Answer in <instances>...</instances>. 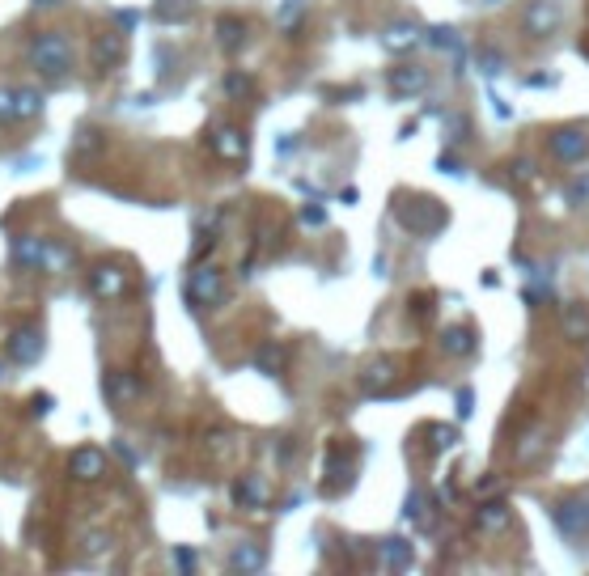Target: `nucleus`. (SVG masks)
Here are the masks:
<instances>
[{
    "mask_svg": "<svg viewBox=\"0 0 589 576\" xmlns=\"http://www.w3.org/2000/svg\"><path fill=\"white\" fill-rule=\"evenodd\" d=\"M68 263H73V250H68L64 242H56V238H47V250H43V267H47V272H64Z\"/></svg>",
    "mask_w": 589,
    "mask_h": 576,
    "instance_id": "23",
    "label": "nucleus"
},
{
    "mask_svg": "<svg viewBox=\"0 0 589 576\" xmlns=\"http://www.w3.org/2000/svg\"><path fill=\"white\" fill-rule=\"evenodd\" d=\"M9 250H13V263L17 267H43V250H47V242L43 238H34V233H17V238L9 242Z\"/></svg>",
    "mask_w": 589,
    "mask_h": 576,
    "instance_id": "16",
    "label": "nucleus"
},
{
    "mask_svg": "<svg viewBox=\"0 0 589 576\" xmlns=\"http://www.w3.org/2000/svg\"><path fill=\"white\" fill-rule=\"evenodd\" d=\"M47 348V335L39 322H22V327L9 331V344H5V356L13 360V365H34V360L43 356Z\"/></svg>",
    "mask_w": 589,
    "mask_h": 576,
    "instance_id": "3",
    "label": "nucleus"
},
{
    "mask_svg": "<svg viewBox=\"0 0 589 576\" xmlns=\"http://www.w3.org/2000/svg\"><path fill=\"white\" fill-rule=\"evenodd\" d=\"M424 85H428V68H420V64H395L386 72V89L390 94H399V98L420 94Z\"/></svg>",
    "mask_w": 589,
    "mask_h": 576,
    "instance_id": "9",
    "label": "nucleus"
},
{
    "mask_svg": "<svg viewBox=\"0 0 589 576\" xmlns=\"http://www.w3.org/2000/svg\"><path fill=\"white\" fill-rule=\"evenodd\" d=\"M280 356H284L280 344H263V348L255 352V365H259L263 373H276V369H280Z\"/></svg>",
    "mask_w": 589,
    "mask_h": 576,
    "instance_id": "26",
    "label": "nucleus"
},
{
    "mask_svg": "<svg viewBox=\"0 0 589 576\" xmlns=\"http://www.w3.org/2000/svg\"><path fill=\"white\" fill-rule=\"evenodd\" d=\"M390 377H395V365H386V360H378V365H369V369L361 373V390L378 394L382 386H390Z\"/></svg>",
    "mask_w": 589,
    "mask_h": 576,
    "instance_id": "22",
    "label": "nucleus"
},
{
    "mask_svg": "<svg viewBox=\"0 0 589 576\" xmlns=\"http://www.w3.org/2000/svg\"><path fill=\"white\" fill-rule=\"evenodd\" d=\"M501 488H505L501 479H484V483H479V496H488V492H501Z\"/></svg>",
    "mask_w": 589,
    "mask_h": 576,
    "instance_id": "33",
    "label": "nucleus"
},
{
    "mask_svg": "<svg viewBox=\"0 0 589 576\" xmlns=\"http://www.w3.org/2000/svg\"><path fill=\"white\" fill-rule=\"evenodd\" d=\"M195 0H157L153 5V17L157 22H183V17H191Z\"/></svg>",
    "mask_w": 589,
    "mask_h": 576,
    "instance_id": "21",
    "label": "nucleus"
},
{
    "mask_svg": "<svg viewBox=\"0 0 589 576\" xmlns=\"http://www.w3.org/2000/svg\"><path fill=\"white\" fill-rule=\"evenodd\" d=\"M522 30L530 39H547V34L560 30V5L556 0H530L522 9Z\"/></svg>",
    "mask_w": 589,
    "mask_h": 576,
    "instance_id": "4",
    "label": "nucleus"
},
{
    "mask_svg": "<svg viewBox=\"0 0 589 576\" xmlns=\"http://www.w3.org/2000/svg\"><path fill=\"white\" fill-rule=\"evenodd\" d=\"M306 221L310 225H323V208H306Z\"/></svg>",
    "mask_w": 589,
    "mask_h": 576,
    "instance_id": "34",
    "label": "nucleus"
},
{
    "mask_svg": "<svg viewBox=\"0 0 589 576\" xmlns=\"http://www.w3.org/2000/svg\"><path fill=\"white\" fill-rule=\"evenodd\" d=\"M123 60V34H98L94 39V56H89V64H94L98 77H106L115 64Z\"/></svg>",
    "mask_w": 589,
    "mask_h": 576,
    "instance_id": "11",
    "label": "nucleus"
},
{
    "mask_svg": "<svg viewBox=\"0 0 589 576\" xmlns=\"http://www.w3.org/2000/svg\"><path fill=\"white\" fill-rule=\"evenodd\" d=\"M251 89H255V81L246 77V72H229V77H225V94L229 98H246Z\"/></svg>",
    "mask_w": 589,
    "mask_h": 576,
    "instance_id": "27",
    "label": "nucleus"
},
{
    "mask_svg": "<svg viewBox=\"0 0 589 576\" xmlns=\"http://www.w3.org/2000/svg\"><path fill=\"white\" fill-rule=\"evenodd\" d=\"M102 390H106V399H111L115 407H123V403H132L136 394H140V382H136L132 373L111 369V373H106V382H102Z\"/></svg>",
    "mask_w": 589,
    "mask_h": 576,
    "instance_id": "17",
    "label": "nucleus"
},
{
    "mask_svg": "<svg viewBox=\"0 0 589 576\" xmlns=\"http://www.w3.org/2000/svg\"><path fill=\"white\" fill-rule=\"evenodd\" d=\"M475 526L484 530V534H505V530L513 526V509H509L505 500H488V504H479Z\"/></svg>",
    "mask_w": 589,
    "mask_h": 576,
    "instance_id": "13",
    "label": "nucleus"
},
{
    "mask_svg": "<svg viewBox=\"0 0 589 576\" xmlns=\"http://www.w3.org/2000/svg\"><path fill=\"white\" fill-rule=\"evenodd\" d=\"M543 454H547V428H543V424H534V428L526 432V437L517 441V462H522V466H534Z\"/></svg>",
    "mask_w": 589,
    "mask_h": 576,
    "instance_id": "20",
    "label": "nucleus"
},
{
    "mask_svg": "<svg viewBox=\"0 0 589 576\" xmlns=\"http://www.w3.org/2000/svg\"><path fill=\"white\" fill-rule=\"evenodd\" d=\"M26 56H30V68L39 72V77H47L51 85L73 77V43H68V34H60V30H39L30 39Z\"/></svg>",
    "mask_w": 589,
    "mask_h": 576,
    "instance_id": "1",
    "label": "nucleus"
},
{
    "mask_svg": "<svg viewBox=\"0 0 589 576\" xmlns=\"http://www.w3.org/2000/svg\"><path fill=\"white\" fill-rule=\"evenodd\" d=\"M183 297L191 310H212V305L225 297V272L221 267H195L183 284Z\"/></svg>",
    "mask_w": 589,
    "mask_h": 576,
    "instance_id": "2",
    "label": "nucleus"
},
{
    "mask_svg": "<svg viewBox=\"0 0 589 576\" xmlns=\"http://www.w3.org/2000/svg\"><path fill=\"white\" fill-rule=\"evenodd\" d=\"M208 144H212V153H217L221 161H242L246 149H251L246 132L234 128V123H217V128H212V136H208Z\"/></svg>",
    "mask_w": 589,
    "mask_h": 576,
    "instance_id": "7",
    "label": "nucleus"
},
{
    "mask_svg": "<svg viewBox=\"0 0 589 576\" xmlns=\"http://www.w3.org/2000/svg\"><path fill=\"white\" fill-rule=\"evenodd\" d=\"M445 352H454V356H467V352H475V335L467 331V327H450L445 331Z\"/></svg>",
    "mask_w": 589,
    "mask_h": 576,
    "instance_id": "24",
    "label": "nucleus"
},
{
    "mask_svg": "<svg viewBox=\"0 0 589 576\" xmlns=\"http://www.w3.org/2000/svg\"><path fill=\"white\" fill-rule=\"evenodd\" d=\"M246 34H251V26L242 22V17H217V43L229 51V56H234V51H242L246 47Z\"/></svg>",
    "mask_w": 589,
    "mask_h": 576,
    "instance_id": "18",
    "label": "nucleus"
},
{
    "mask_svg": "<svg viewBox=\"0 0 589 576\" xmlns=\"http://www.w3.org/2000/svg\"><path fill=\"white\" fill-rule=\"evenodd\" d=\"M547 149L556 161H564V166H573V161H585L589 157V132L585 128H556L547 140Z\"/></svg>",
    "mask_w": 589,
    "mask_h": 576,
    "instance_id": "5",
    "label": "nucleus"
},
{
    "mask_svg": "<svg viewBox=\"0 0 589 576\" xmlns=\"http://www.w3.org/2000/svg\"><path fill=\"white\" fill-rule=\"evenodd\" d=\"M560 331H564V339H573V344H585L589 339V305L568 301L560 310Z\"/></svg>",
    "mask_w": 589,
    "mask_h": 576,
    "instance_id": "14",
    "label": "nucleus"
},
{
    "mask_svg": "<svg viewBox=\"0 0 589 576\" xmlns=\"http://www.w3.org/2000/svg\"><path fill=\"white\" fill-rule=\"evenodd\" d=\"M267 479L263 475H242L238 483H234V504L238 509H267Z\"/></svg>",
    "mask_w": 589,
    "mask_h": 576,
    "instance_id": "12",
    "label": "nucleus"
},
{
    "mask_svg": "<svg viewBox=\"0 0 589 576\" xmlns=\"http://www.w3.org/2000/svg\"><path fill=\"white\" fill-rule=\"evenodd\" d=\"M34 5H39V9H56L60 0H34Z\"/></svg>",
    "mask_w": 589,
    "mask_h": 576,
    "instance_id": "35",
    "label": "nucleus"
},
{
    "mask_svg": "<svg viewBox=\"0 0 589 576\" xmlns=\"http://www.w3.org/2000/svg\"><path fill=\"white\" fill-rule=\"evenodd\" d=\"M551 521H556L560 534L585 538L589 534V500H560L556 509H551Z\"/></svg>",
    "mask_w": 589,
    "mask_h": 576,
    "instance_id": "6",
    "label": "nucleus"
},
{
    "mask_svg": "<svg viewBox=\"0 0 589 576\" xmlns=\"http://www.w3.org/2000/svg\"><path fill=\"white\" fill-rule=\"evenodd\" d=\"M43 111V89H30V85H13V123L34 119Z\"/></svg>",
    "mask_w": 589,
    "mask_h": 576,
    "instance_id": "19",
    "label": "nucleus"
},
{
    "mask_svg": "<svg viewBox=\"0 0 589 576\" xmlns=\"http://www.w3.org/2000/svg\"><path fill=\"white\" fill-rule=\"evenodd\" d=\"M301 9H306V0H289V5H280V26H284V30H293V26H297V17H301Z\"/></svg>",
    "mask_w": 589,
    "mask_h": 576,
    "instance_id": "30",
    "label": "nucleus"
},
{
    "mask_svg": "<svg viewBox=\"0 0 589 576\" xmlns=\"http://www.w3.org/2000/svg\"><path fill=\"white\" fill-rule=\"evenodd\" d=\"M428 437H433V449H450L458 441V428H445V424H433L428 428Z\"/></svg>",
    "mask_w": 589,
    "mask_h": 576,
    "instance_id": "29",
    "label": "nucleus"
},
{
    "mask_svg": "<svg viewBox=\"0 0 589 576\" xmlns=\"http://www.w3.org/2000/svg\"><path fill=\"white\" fill-rule=\"evenodd\" d=\"M30 411H34V416H47V411H51V394H34Z\"/></svg>",
    "mask_w": 589,
    "mask_h": 576,
    "instance_id": "32",
    "label": "nucleus"
},
{
    "mask_svg": "<svg viewBox=\"0 0 589 576\" xmlns=\"http://www.w3.org/2000/svg\"><path fill=\"white\" fill-rule=\"evenodd\" d=\"M68 471H73V479L81 483H98L106 475V454L98 445H81L73 458H68Z\"/></svg>",
    "mask_w": 589,
    "mask_h": 576,
    "instance_id": "10",
    "label": "nucleus"
},
{
    "mask_svg": "<svg viewBox=\"0 0 589 576\" xmlns=\"http://www.w3.org/2000/svg\"><path fill=\"white\" fill-rule=\"evenodd\" d=\"M234 568H242V572L246 568H263V551L259 547H238L234 551Z\"/></svg>",
    "mask_w": 589,
    "mask_h": 576,
    "instance_id": "28",
    "label": "nucleus"
},
{
    "mask_svg": "<svg viewBox=\"0 0 589 576\" xmlns=\"http://www.w3.org/2000/svg\"><path fill=\"white\" fill-rule=\"evenodd\" d=\"M382 560L395 564V568H403L407 560H412V547H407L403 538H390V543H382Z\"/></svg>",
    "mask_w": 589,
    "mask_h": 576,
    "instance_id": "25",
    "label": "nucleus"
},
{
    "mask_svg": "<svg viewBox=\"0 0 589 576\" xmlns=\"http://www.w3.org/2000/svg\"><path fill=\"white\" fill-rule=\"evenodd\" d=\"M420 26H412V22H390L386 30H382V47L386 51H395V56H403V51H412V47H420Z\"/></svg>",
    "mask_w": 589,
    "mask_h": 576,
    "instance_id": "15",
    "label": "nucleus"
},
{
    "mask_svg": "<svg viewBox=\"0 0 589 576\" xmlns=\"http://www.w3.org/2000/svg\"><path fill=\"white\" fill-rule=\"evenodd\" d=\"M89 293H94V297H102V301H115V297H123V293H128V272H119L115 263H102V267H94V272H89Z\"/></svg>",
    "mask_w": 589,
    "mask_h": 576,
    "instance_id": "8",
    "label": "nucleus"
},
{
    "mask_svg": "<svg viewBox=\"0 0 589 576\" xmlns=\"http://www.w3.org/2000/svg\"><path fill=\"white\" fill-rule=\"evenodd\" d=\"M0 123H13V85H0Z\"/></svg>",
    "mask_w": 589,
    "mask_h": 576,
    "instance_id": "31",
    "label": "nucleus"
}]
</instances>
